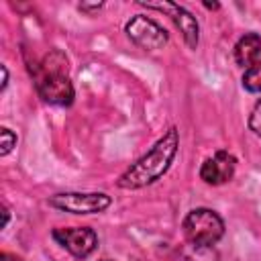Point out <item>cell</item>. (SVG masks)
Returning <instances> with one entry per match:
<instances>
[{"mask_svg": "<svg viewBox=\"0 0 261 261\" xmlns=\"http://www.w3.org/2000/svg\"><path fill=\"white\" fill-rule=\"evenodd\" d=\"M0 69H2V86H0V90L4 92V90H6V86H8V69H6V65H2Z\"/></svg>", "mask_w": 261, "mask_h": 261, "instance_id": "5bb4252c", "label": "cell"}, {"mask_svg": "<svg viewBox=\"0 0 261 261\" xmlns=\"http://www.w3.org/2000/svg\"><path fill=\"white\" fill-rule=\"evenodd\" d=\"M126 35L130 37V41L135 45H139L141 49L147 51H157L163 49L169 41V35L163 27H159L153 18L137 14L126 22Z\"/></svg>", "mask_w": 261, "mask_h": 261, "instance_id": "5b68a950", "label": "cell"}, {"mask_svg": "<svg viewBox=\"0 0 261 261\" xmlns=\"http://www.w3.org/2000/svg\"><path fill=\"white\" fill-rule=\"evenodd\" d=\"M69 61L63 51H49L41 63L33 69V80L39 96L53 106H69L75 98L73 84L69 80Z\"/></svg>", "mask_w": 261, "mask_h": 261, "instance_id": "7a4b0ae2", "label": "cell"}, {"mask_svg": "<svg viewBox=\"0 0 261 261\" xmlns=\"http://www.w3.org/2000/svg\"><path fill=\"white\" fill-rule=\"evenodd\" d=\"M243 88L247 92H253V94L261 92V59H257L251 67L245 69V73H243Z\"/></svg>", "mask_w": 261, "mask_h": 261, "instance_id": "8fae6325", "label": "cell"}, {"mask_svg": "<svg viewBox=\"0 0 261 261\" xmlns=\"http://www.w3.org/2000/svg\"><path fill=\"white\" fill-rule=\"evenodd\" d=\"M249 128L261 139V100L253 106V112L249 116Z\"/></svg>", "mask_w": 261, "mask_h": 261, "instance_id": "4fadbf2b", "label": "cell"}, {"mask_svg": "<svg viewBox=\"0 0 261 261\" xmlns=\"http://www.w3.org/2000/svg\"><path fill=\"white\" fill-rule=\"evenodd\" d=\"M12 147H16V135L10 128L2 126L0 128V155H8Z\"/></svg>", "mask_w": 261, "mask_h": 261, "instance_id": "7c38bea8", "label": "cell"}, {"mask_svg": "<svg viewBox=\"0 0 261 261\" xmlns=\"http://www.w3.org/2000/svg\"><path fill=\"white\" fill-rule=\"evenodd\" d=\"M2 261H8V257H6V255H2Z\"/></svg>", "mask_w": 261, "mask_h": 261, "instance_id": "ac0fdd59", "label": "cell"}, {"mask_svg": "<svg viewBox=\"0 0 261 261\" xmlns=\"http://www.w3.org/2000/svg\"><path fill=\"white\" fill-rule=\"evenodd\" d=\"M186 261H218V253L212 245H194L190 243L184 249Z\"/></svg>", "mask_w": 261, "mask_h": 261, "instance_id": "30bf717a", "label": "cell"}, {"mask_svg": "<svg viewBox=\"0 0 261 261\" xmlns=\"http://www.w3.org/2000/svg\"><path fill=\"white\" fill-rule=\"evenodd\" d=\"M184 237L194 245H214L224 234L222 218L210 208H194L184 218Z\"/></svg>", "mask_w": 261, "mask_h": 261, "instance_id": "3957f363", "label": "cell"}, {"mask_svg": "<svg viewBox=\"0 0 261 261\" xmlns=\"http://www.w3.org/2000/svg\"><path fill=\"white\" fill-rule=\"evenodd\" d=\"M2 216H4L2 228H6V224H8V220H10V212H8V208H6V206H2Z\"/></svg>", "mask_w": 261, "mask_h": 261, "instance_id": "2e32d148", "label": "cell"}, {"mask_svg": "<svg viewBox=\"0 0 261 261\" xmlns=\"http://www.w3.org/2000/svg\"><path fill=\"white\" fill-rule=\"evenodd\" d=\"M53 239L67 249L73 257L77 259H86L88 255L94 253L96 245H98V237L92 228L88 226H73V228H55L53 230Z\"/></svg>", "mask_w": 261, "mask_h": 261, "instance_id": "8992f818", "label": "cell"}, {"mask_svg": "<svg viewBox=\"0 0 261 261\" xmlns=\"http://www.w3.org/2000/svg\"><path fill=\"white\" fill-rule=\"evenodd\" d=\"M112 204V198L104 192H65L49 198V206L71 212V214H94L102 212Z\"/></svg>", "mask_w": 261, "mask_h": 261, "instance_id": "277c9868", "label": "cell"}, {"mask_svg": "<svg viewBox=\"0 0 261 261\" xmlns=\"http://www.w3.org/2000/svg\"><path fill=\"white\" fill-rule=\"evenodd\" d=\"M204 6H206V8H218L216 2H204Z\"/></svg>", "mask_w": 261, "mask_h": 261, "instance_id": "e0dca14e", "label": "cell"}, {"mask_svg": "<svg viewBox=\"0 0 261 261\" xmlns=\"http://www.w3.org/2000/svg\"><path fill=\"white\" fill-rule=\"evenodd\" d=\"M139 4L169 14L171 20L175 22V27L179 29V33H181L186 45H188L190 49H196V47H198V39H200V27H198V20H196V16H194L192 12H188L184 6L173 4V2H159V4H155V2H139Z\"/></svg>", "mask_w": 261, "mask_h": 261, "instance_id": "52a82bcc", "label": "cell"}, {"mask_svg": "<svg viewBox=\"0 0 261 261\" xmlns=\"http://www.w3.org/2000/svg\"><path fill=\"white\" fill-rule=\"evenodd\" d=\"M98 8H102V4H80V10H98Z\"/></svg>", "mask_w": 261, "mask_h": 261, "instance_id": "9a60e30c", "label": "cell"}, {"mask_svg": "<svg viewBox=\"0 0 261 261\" xmlns=\"http://www.w3.org/2000/svg\"><path fill=\"white\" fill-rule=\"evenodd\" d=\"M261 53V37L257 33H245L234 45V61L241 67H251Z\"/></svg>", "mask_w": 261, "mask_h": 261, "instance_id": "9c48e42d", "label": "cell"}, {"mask_svg": "<svg viewBox=\"0 0 261 261\" xmlns=\"http://www.w3.org/2000/svg\"><path fill=\"white\" fill-rule=\"evenodd\" d=\"M237 167V159L228 151H216L214 157H208L200 167V177L210 186H220L232 179Z\"/></svg>", "mask_w": 261, "mask_h": 261, "instance_id": "ba28073f", "label": "cell"}, {"mask_svg": "<svg viewBox=\"0 0 261 261\" xmlns=\"http://www.w3.org/2000/svg\"><path fill=\"white\" fill-rule=\"evenodd\" d=\"M177 149H179V133L175 126H171L137 163H133L118 177L116 186L122 190H139L161 179L163 173L169 169L171 161L175 159Z\"/></svg>", "mask_w": 261, "mask_h": 261, "instance_id": "6da1fadb", "label": "cell"}]
</instances>
